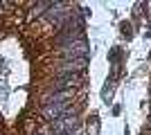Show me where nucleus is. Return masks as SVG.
<instances>
[{"label":"nucleus","instance_id":"obj_1","mask_svg":"<svg viewBox=\"0 0 151 135\" xmlns=\"http://www.w3.org/2000/svg\"><path fill=\"white\" fill-rule=\"evenodd\" d=\"M70 16H72V7H70L68 2H52L50 9L43 14V18L47 20V23H52L59 32L65 27V23L70 20Z\"/></svg>","mask_w":151,"mask_h":135},{"label":"nucleus","instance_id":"obj_2","mask_svg":"<svg viewBox=\"0 0 151 135\" xmlns=\"http://www.w3.org/2000/svg\"><path fill=\"white\" fill-rule=\"evenodd\" d=\"M41 113H43V117L47 119V122H57V119H61V117H68V115H77L75 110H72V104L70 101H57V104H45L43 108H41Z\"/></svg>","mask_w":151,"mask_h":135},{"label":"nucleus","instance_id":"obj_3","mask_svg":"<svg viewBox=\"0 0 151 135\" xmlns=\"http://www.w3.org/2000/svg\"><path fill=\"white\" fill-rule=\"evenodd\" d=\"M54 129V135H81V122L77 115H68V117H61L52 124Z\"/></svg>","mask_w":151,"mask_h":135},{"label":"nucleus","instance_id":"obj_4","mask_svg":"<svg viewBox=\"0 0 151 135\" xmlns=\"http://www.w3.org/2000/svg\"><path fill=\"white\" fill-rule=\"evenodd\" d=\"M86 68H88V59H63L54 68V72L59 77H68V74H81Z\"/></svg>","mask_w":151,"mask_h":135},{"label":"nucleus","instance_id":"obj_5","mask_svg":"<svg viewBox=\"0 0 151 135\" xmlns=\"http://www.w3.org/2000/svg\"><path fill=\"white\" fill-rule=\"evenodd\" d=\"M88 43L86 39H79V41H72L68 45H61L59 47V54L63 59H88Z\"/></svg>","mask_w":151,"mask_h":135},{"label":"nucleus","instance_id":"obj_6","mask_svg":"<svg viewBox=\"0 0 151 135\" xmlns=\"http://www.w3.org/2000/svg\"><path fill=\"white\" fill-rule=\"evenodd\" d=\"M50 5H52V2H38V5L32 9V14H34V16H41L43 11H47V9H50Z\"/></svg>","mask_w":151,"mask_h":135},{"label":"nucleus","instance_id":"obj_7","mask_svg":"<svg viewBox=\"0 0 151 135\" xmlns=\"http://www.w3.org/2000/svg\"><path fill=\"white\" fill-rule=\"evenodd\" d=\"M147 135H151V131H149V133H147Z\"/></svg>","mask_w":151,"mask_h":135},{"label":"nucleus","instance_id":"obj_8","mask_svg":"<svg viewBox=\"0 0 151 135\" xmlns=\"http://www.w3.org/2000/svg\"><path fill=\"white\" fill-rule=\"evenodd\" d=\"M36 135H41V133H36Z\"/></svg>","mask_w":151,"mask_h":135},{"label":"nucleus","instance_id":"obj_9","mask_svg":"<svg viewBox=\"0 0 151 135\" xmlns=\"http://www.w3.org/2000/svg\"><path fill=\"white\" fill-rule=\"evenodd\" d=\"M59 135H61V133H59Z\"/></svg>","mask_w":151,"mask_h":135}]
</instances>
